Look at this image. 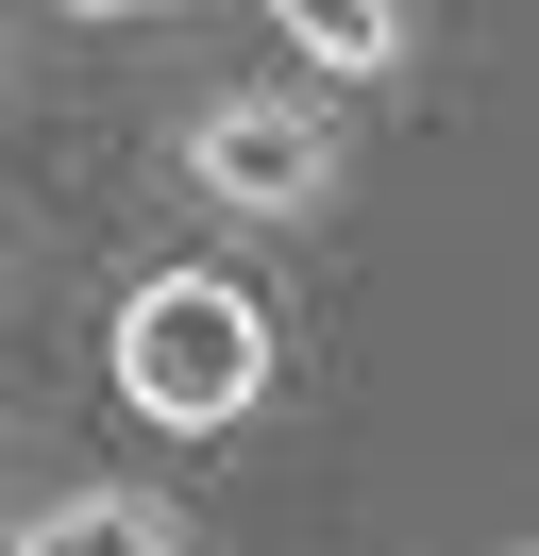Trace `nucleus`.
Here are the masks:
<instances>
[{
    "mask_svg": "<svg viewBox=\"0 0 539 556\" xmlns=\"http://www.w3.org/2000/svg\"><path fill=\"white\" fill-rule=\"evenodd\" d=\"M270 371H287V338H270V304L236 270L168 253V270L118 287V421H152V439H236V421L270 405Z\"/></svg>",
    "mask_w": 539,
    "mask_h": 556,
    "instance_id": "obj_1",
    "label": "nucleus"
},
{
    "mask_svg": "<svg viewBox=\"0 0 539 556\" xmlns=\"http://www.w3.org/2000/svg\"><path fill=\"white\" fill-rule=\"evenodd\" d=\"M186 186L220 219H321L337 203V118L303 85H220V102H186Z\"/></svg>",
    "mask_w": 539,
    "mask_h": 556,
    "instance_id": "obj_2",
    "label": "nucleus"
},
{
    "mask_svg": "<svg viewBox=\"0 0 539 556\" xmlns=\"http://www.w3.org/2000/svg\"><path fill=\"white\" fill-rule=\"evenodd\" d=\"M0 556H186V522H168V489H51Z\"/></svg>",
    "mask_w": 539,
    "mask_h": 556,
    "instance_id": "obj_3",
    "label": "nucleus"
},
{
    "mask_svg": "<svg viewBox=\"0 0 539 556\" xmlns=\"http://www.w3.org/2000/svg\"><path fill=\"white\" fill-rule=\"evenodd\" d=\"M270 17H287V51L321 85H388L404 51H422V17H404V0H270Z\"/></svg>",
    "mask_w": 539,
    "mask_h": 556,
    "instance_id": "obj_4",
    "label": "nucleus"
},
{
    "mask_svg": "<svg viewBox=\"0 0 539 556\" xmlns=\"http://www.w3.org/2000/svg\"><path fill=\"white\" fill-rule=\"evenodd\" d=\"M51 17H152V0H51Z\"/></svg>",
    "mask_w": 539,
    "mask_h": 556,
    "instance_id": "obj_5",
    "label": "nucleus"
}]
</instances>
